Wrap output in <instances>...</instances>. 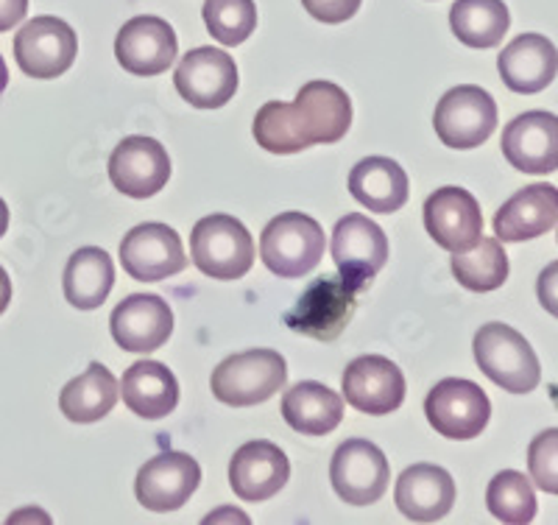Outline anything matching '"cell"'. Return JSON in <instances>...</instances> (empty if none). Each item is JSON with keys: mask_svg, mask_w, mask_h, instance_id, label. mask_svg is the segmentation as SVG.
<instances>
[{"mask_svg": "<svg viewBox=\"0 0 558 525\" xmlns=\"http://www.w3.org/2000/svg\"><path fill=\"white\" fill-rule=\"evenodd\" d=\"M352 127V102L338 84L307 82L296 102H268L254 115V140L271 154H296L338 143Z\"/></svg>", "mask_w": 558, "mask_h": 525, "instance_id": "cell-1", "label": "cell"}, {"mask_svg": "<svg viewBox=\"0 0 558 525\" xmlns=\"http://www.w3.org/2000/svg\"><path fill=\"white\" fill-rule=\"evenodd\" d=\"M475 361L492 383L508 394H527L539 386L542 367L522 333L502 322L483 324L475 333Z\"/></svg>", "mask_w": 558, "mask_h": 525, "instance_id": "cell-2", "label": "cell"}, {"mask_svg": "<svg viewBox=\"0 0 558 525\" xmlns=\"http://www.w3.org/2000/svg\"><path fill=\"white\" fill-rule=\"evenodd\" d=\"M286 380L288 363L277 349H246L218 363L209 386L221 403L248 408L282 392Z\"/></svg>", "mask_w": 558, "mask_h": 525, "instance_id": "cell-3", "label": "cell"}, {"mask_svg": "<svg viewBox=\"0 0 558 525\" xmlns=\"http://www.w3.org/2000/svg\"><path fill=\"white\" fill-rule=\"evenodd\" d=\"M260 254L268 272L282 279L311 274L324 258V229L305 213H282L271 218L260 235Z\"/></svg>", "mask_w": 558, "mask_h": 525, "instance_id": "cell-4", "label": "cell"}, {"mask_svg": "<svg viewBox=\"0 0 558 525\" xmlns=\"http://www.w3.org/2000/svg\"><path fill=\"white\" fill-rule=\"evenodd\" d=\"M191 258L213 279H241L252 272L254 241L235 216H204L191 232Z\"/></svg>", "mask_w": 558, "mask_h": 525, "instance_id": "cell-5", "label": "cell"}, {"mask_svg": "<svg viewBox=\"0 0 558 525\" xmlns=\"http://www.w3.org/2000/svg\"><path fill=\"white\" fill-rule=\"evenodd\" d=\"M433 127L447 148L466 152V148L483 146L497 127L495 98L475 84L452 87L436 104Z\"/></svg>", "mask_w": 558, "mask_h": 525, "instance_id": "cell-6", "label": "cell"}, {"mask_svg": "<svg viewBox=\"0 0 558 525\" xmlns=\"http://www.w3.org/2000/svg\"><path fill=\"white\" fill-rule=\"evenodd\" d=\"M425 417L433 431L445 439L466 442L486 431L492 403L477 383L463 378H447L430 389L425 399Z\"/></svg>", "mask_w": 558, "mask_h": 525, "instance_id": "cell-7", "label": "cell"}, {"mask_svg": "<svg viewBox=\"0 0 558 525\" xmlns=\"http://www.w3.org/2000/svg\"><path fill=\"white\" fill-rule=\"evenodd\" d=\"M330 481L347 506H372L391 484V467L377 444L368 439H347L330 464Z\"/></svg>", "mask_w": 558, "mask_h": 525, "instance_id": "cell-8", "label": "cell"}, {"mask_svg": "<svg viewBox=\"0 0 558 525\" xmlns=\"http://www.w3.org/2000/svg\"><path fill=\"white\" fill-rule=\"evenodd\" d=\"M357 291L341 277H322L286 313V324L316 342H336L355 317Z\"/></svg>", "mask_w": 558, "mask_h": 525, "instance_id": "cell-9", "label": "cell"}, {"mask_svg": "<svg viewBox=\"0 0 558 525\" xmlns=\"http://www.w3.org/2000/svg\"><path fill=\"white\" fill-rule=\"evenodd\" d=\"M332 260L338 274L355 291H366L388 263V238L368 216H347L332 232Z\"/></svg>", "mask_w": 558, "mask_h": 525, "instance_id": "cell-10", "label": "cell"}, {"mask_svg": "<svg viewBox=\"0 0 558 525\" xmlns=\"http://www.w3.org/2000/svg\"><path fill=\"white\" fill-rule=\"evenodd\" d=\"M78 37L59 17H34L14 37V59L26 76L48 82L76 62Z\"/></svg>", "mask_w": 558, "mask_h": 525, "instance_id": "cell-11", "label": "cell"}, {"mask_svg": "<svg viewBox=\"0 0 558 525\" xmlns=\"http://www.w3.org/2000/svg\"><path fill=\"white\" fill-rule=\"evenodd\" d=\"M123 272L137 283H159L187 269L182 238L168 224H140L121 241Z\"/></svg>", "mask_w": 558, "mask_h": 525, "instance_id": "cell-12", "label": "cell"}, {"mask_svg": "<svg viewBox=\"0 0 558 525\" xmlns=\"http://www.w3.org/2000/svg\"><path fill=\"white\" fill-rule=\"evenodd\" d=\"M202 484V467L187 453H159L140 467L134 494L148 512H177Z\"/></svg>", "mask_w": 558, "mask_h": 525, "instance_id": "cell-13", "label": "cell"}, {"mask_svg": "<svg viewBox=\"0 0 558 525\" xmlns=\"http://www.w3.org/2000/svg\"><path fill=\"white\" fill-rule=\"evenodd\" d=\"M179 95L196 109H218L238 93L235 59L218 48H196L182 57L173 76Z\"/></svg>", "mask_w": 558, "mask_h": 525, "instance_id": "cell-14", "label": "cell"}, {"mask_svg": "<svg viewBox=\"0 0 558 525\" xmlns=\"http://www.w3.org/2000/svg\"><path fill=\"white\" fill-rule=\"evenodd\" d=\"M109 179L123 196L148 199L171 179V157L154 138L132 134L114 146L109 157Z\"/></svg>", "mask_w": 558, "mask_h": 525, "instance_id": "cell-15", "label": "cell"}, {"mask_svg": "<svg viewBox=\"0 0 558 525\" xmlns=\"http://www.w3.org/2000/svg\"><path fill=\"white\" fill-rule=\"evenodd\" d=\"M343 399L368 417H386L405 399V374L383 355H363L343 372Z\"/></svg>", "mask_w": 558, "mask_h": 525, "instance_id": "cell-16", "label": "cell"}, {"mask_svg": "<svg viewBox=\"0 0 558 525\" xmlns=\"http://www.w3.org/2000/svg\"><path fill=\"white\" fill-rule=\"evenodd\" d=\"M179 51L177 32L162 17L140 14L114 37V57L132 76H159L173 64Z\"/></svg>", "mask_w": 558, "mask_h": 525, "instance_id": "cell-17", "label": "cell"}, {"mask_svg": "<svg viewBox=\"0 0 558 525\" xmlns=\"http://www.w3.org/2000/svg\"><path fill=\"white\" fill-rule=\"evenodd\" d=\"M425 227L447 252H466L483 235L481 204L463 188H438L425 202Z\"/></svg>", "mask_w": 558, "mask_h": 525, "instance_id": "cell-18", "label": "cell"}, {"mask_svg": "<svg viewBox=\"0 0 558 525\" xmlns=\"http://www.w3.org/2000/svg\"><path fill=\"white\" fill-rule=\"evenodd\" d=\"M502 157L522 174L558 171V115L525 112L502 129Z\"/></svg>", "mask_w": 558, "mask_h": 525, "instance_id": "cell-19", "label": "cell"}, {"mask_svg": "<svg viewBox=\"0 0 558 525\" xmlns=\"http://www.w3.org/2000/svg\"><path fill=\"white\" fill-rule=\"evenodd\" d=\"M114 344L126 353H154L171 338L173 310L157 294H132L109 319Z\"/></svg>", "mask_w": 558, "mask_h": 525, "instance_id": "cell-20", "label": "cell"}, {"mask_svg": "<svg viewBox=\"0 0 558 525\" xmlns=\"http://www.w3.org/2000/svg\"><path fill=\"white\" fill-rule=\"evenodd\" d=\"M291 478V462L277 444L246 442L235 450L229 462V487L246 503H260L274 498Z\"/></svg>", "mask_w": 558, "mask_h": 525, "instance_id": "cell-21", "label": "cell"}, {"mask_svg": "<svg viewBox=\"0 0 558 525\" xmlns=\"http://www.w3.org/2000/svg\"><path fill=\"white\" fill-rule=\"evenodd\" d=\"M393 500L413 523H436L456 506V481L438 464H413L397 478Z\"/></svg>", "mask_w": 558, "mask_h": 525, "instance_id": "cell-22", "label": "cell"}, {"mask_svg": "<svg viewBox=\"0 0 558 525\" xmlns=\"http://www.w3.org/2000/svg\"><path fill=\"white\" fill-rule=\"evenodd\" d=\"M558 224V188L539 182L517 190L495 216V235L502 243H520L550 232Z\"/></svg>", "mask_w": 558, "mask_h": 525, "instance_id": "cell-23", "label": "cell"}, {"mask_svg": "<svg viewBox=\"0 0 558 525\" xmlns=\"http://www.w3.org/2000/svg\"><path fill=\"white\" fill-rule=\"evenodd\" d=\"M497 70L508 90L522 95L542 93L558 76L556 45L542 34H522L502 48L497 57Z\"/></svg>", "mask_w": 558, "mask_h": 525, "instance_id": "cell-24", "label": "cell"}, {"mask_svg": "<svg viewBox=\"0 0 558 525\" xmlns=\"http://www.w3.org/2000/svg\"><path fill=\"white\" fill-rule=\"evenodd\" d=\"M121 397L137 417L162 419L177 408L179 383L166 363L137 361L123 372Z\"/></svg>", "mask_w": 558, "mask_h": 525, "instance_id": "cell-25", "label": "cell"}, {"mask_svg": "<svg viewBox=\"0 0 558 525\" xmlns=\"http://www.w3.org/2000/svg\"><path fill=\"white\" fill-rule=\"evenodd\" d=\"M349 193L372 213H397L408 202V174L391 157H366L349 174Z\"/></svg>", "mask_w": 558, "mask_h": 525, "instance_id": "cell-26", "label": "cell"}, {"mask_svg": "<svg viewBox=\"0 0 558 525\" xmlns=\"http://www.w3.org/2000/svg\"><path fill=\"white\" fill-rule=\"evenodd\" d=\"M282 417L296 433L327 437L341 425L343 397L332 392L330 386H324V383L305 380V383H296L282 397Z\"/></svg>", "mask_w": 558, "mask_h": 525, "instance_id": "cell-27", "label": "cell"}, {"mask_svg": "<svg viewBox=\"0 0 558 525\" xmlns=\"http://www.w3.org/2000/svg\"><path fill=\"white\" fill-rule=\"evenodd\" d=\"M64 299L78 310H96L107 302L114 285V263L104 249L84 247L64 266Z\"/></svg>", "mask_w": 558, "mask_h": 525, "instance_id": "cell-28", "label": "cell"}, {"mask_svg": "<svg viewBox=\"0 0 558 525\" xmlns=\"http://www.w3.org/2000/svg\"><path fill=\"white\" fill-rule=\"evenodd\" d=\"M121 397L118 380L104 363H89L87 372L78 374L59 394V408L70 422L89 425L107 417Z\"/></svg>", "mask_w": 558, "mask_h": 525, "instance_id": "cell-29", "label": "cell"}, {"mask_svg": "<svg viewBox=\"0 0 558 525\" xmlns=\"http://www.w3.org/2000/svg\"><path fill=\"white\" fill-rule=\"evenodd\" d=\"M511 26V14L502 0H456L450 9V28L470 48H495Z\"/></svg>", "mask_w": 558, "mask_h": 525, "instance_id": "cell-30", "label": "cell"}, {"mask_svg": "<svg viewBox=\"0 0 558 525\" xmlns=\"http://www.w3.org/2000/svg\"><path fill=\"white\" fill-rule=\"evenodd\" d=\"M452 274L466 291H497L508 279V254L497 238H483L466 252L452 254Z\"/></svg>", "mask_w": 558, "mask_h": 525, "instance_id": "cell-31", "label": "cell"}, {"mask_svg": "<svg viewBox=\"0 0 558 525\" xmlns=\"http://www.w3.org/2000/svg\"><path fill=\"white\" fill-rule=\"evenodd\" d=\"M486 506L502 523L525 525L536 517V492L533 484L517 469H502L486 489Z\"/></svg>", "mask_w": 558, "mask_h": 525, "instance_id": "cell-32", "label": "cell"}, {"mask_svg": "<svg viewBox=\"0 0 558 525\" xmlns=\"http://www.w3.org/2000/svg\"><path fill=\"white\" fill-rule=\"evenodd\" d=\"M204 23L207 32L221 45H241L257 28L254 0H204Z\"/></svg>", "mask_w": 558, "mask_h": 525, "instance_id": "cell-33", "label": "cell"}, {"mask_svg": "<svg viewBox=\"0 0 558 525\" xmlns=\"http://www.w3.org/2000/svg\"><path fill=\"white\" fill-rule=\"evenodd\" d=\"M527 469L536 487L558 494V428H547L533 439L527 448Z\"/></svg>", "mask_w": 558, "mask_h": 525, "instance_id": "cell-34", "label": "cell"}, {"mask_svg": "<svg viewBox=\"0 0 558 525\" xmlns=\"http://www.w3.org/2000/svg\"><path fill=\"white\" fill-rule=\"evenodd\" d=\"M363 0H302V7L307 9V14L322 23H347L349 17H355L357 9H361Z\"/></svg>", "mask_w": 558, "mask_h": 525, "instance_id": "cell-35", "label": "cell"}, {"mask_svg": "<svg viewBox=\"0 0 558 525\" xmlns=\"http://www.w3.org/2000/svg\"><path fill=\"white\" fill-rule=\"evenodd\" d=\"M536 294H539L542 308L558 319V260H553L550 266L539 274L536 279Z\"/></svg>", "mask_w": 558, "mask_h": 525, "instance_id": "cell-36", "label": "cell"}, {"mask_svg": "<svg viewBox=\"0 0 558 525\" xmlns=\"http://www.w3.org/2000/svg\"><path fill=\"white\" fill-rule=\"evenodd\" d=\"M28 12V0H0V34L12 32L17 23H23Z\"/></svg>", "mask_w": 558, "mask_h": 525, "instance_id": "cell-37", "label": "cell"}, {"mask_svg": "<svg viewBox=\"0 0 558 525\" xmlns=\"http://www.w3.org/2000/svg\"><path fill=\"white\" fill-rule=\"evenodd\" d=\"M9 302H12V279H9L7 269L0 266V317L7 313Z\"/></svg>", "mask_w": 558, "mask_h": 525, "instance_id": "cell-38", "label": "cell"}, {"mask_svg": "<svg viewBox=\"0 0 558 525\" xmlns=\"http://www.w3.org/2000/svg\"><path fill=\"white\" fill-rule=\"evenodd\" d=\"M7 229H9V207H7V202L0 199V238L7 235Z\"/></svg>", "mask_w": 558, "mask_h": 525, "instance_id": "cell-39", "label": "cell"}, {"mask_svg": "<svg viewBox=\"0 0 558 525\" xmlns=\"http://www.w3.org/2000/svg\"><path fill=\"white\" fill-rule=\"evenodd\" d=\"M7 84H9V68L7 62H3V57H0V93L7 90Z\"/></svg>", "mask_w": 558, "mask_h": 525, "instance_id": "cell-40", "label": "cell"}]
</instances>
